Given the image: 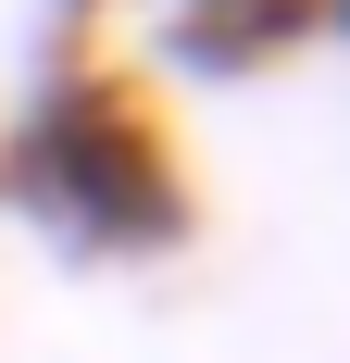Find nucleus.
Listing matches in <instances>:
<instances>
[{
	"label": "nucleus",
	"mask_w": 350,
	"mask_h": 363,
	"mask_svg": "<svg viewBox=\"0 0 350 363\" xmlns=\"http://www.w3.org/2000/svg\"><path fill=\"white\" fill-rule=\"evenodd\" d=\"M113 26H138V63L188 75V88H250V75L325 50L338 38V0H138Z\"/></svg>",
	"instance_id": "nucleus-2"
},
{
	"label": "nucleus",
	"mask_w": 350,
	"mask_h": 363,
	"mask_svg": "<svg viewBox=\"0 0 350 363\" xmlns=\"http://www.w3.org/2000/svg\"><path fill=\"white\" fill-rule=\"evenodd\" d=\"M0 213L38 251L101 263V276L175 263L201 238L188 176H175V150H163L125 63H63V75H26L0 101Z\"/></svg>",
	"instance_id": "nucleus-1"
}]
</instances>
